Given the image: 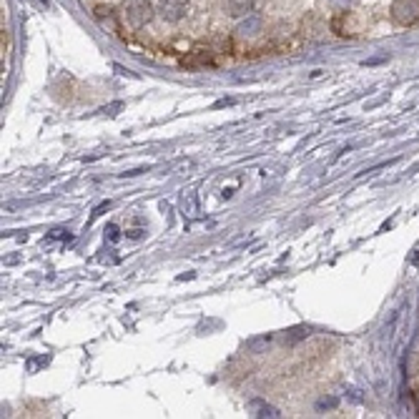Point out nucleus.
I'll use <instances>...</instances> for the list:
<instances>
[{"mask_svg": "<svg viewBox=\"0 0 419 419\" xmlns=\"http://www.w3.org/2000/svg\"><path fill=\"white\" fill-rule=\"evenodd\" d=\"M389 15L397 26H414L419 20V0H394Z\"/></svg>", "mask_w": 419, "mask_h": 419, "instance_id": "f03ea898", "label": "nucleus"}, {"mask_svg": "<svg viewBox=\"0 0 419 419\" xmlns=\"http://www.w3.org/2000/svg\"><path fill=\"white\" fill-rule=\"evenodd\" d=\"M251 409H254V417H279V409H274V407H268V404H262V402H254Z\"/></svg>", "mask_w": 419, "mask_h": 419, "instance_id": "39448f33", "label": "nucleus"}, {"mask_svg": "<svg viewBox=\"0 0 419 419\" xmlns=\"http://www.w3.org/2000/svg\"><path fill=\"white\" fill-rule=\"evenodd\" d=\"M414 407H417V412H419V392H414Z\"/></svg>", "mask_w": 419, "mask_h": 419, "instance_id": "423d86ee", "label": "nucleus"}, {"mask_svg": "<svg viewBox=\"0 0 419 419\" xmlns=\"http://www.w3.org/2000/svg\"><path fill=\"white\" fill-rule=\"evenodd\" d=\"M156 15V8L148 3V0H128L126 3V18L133 28H144L148 26Z\"/></svg>", "mask_w": 419, "mask_h": 419, "instance_id": "f257e3e1", "label": "nucleus"}, {"mask_svg": "<svg viewBox=\"0 0 419 419\" xmlns=\"http://www.w3.org/2000/svg\"><path fill=\"white\" fill-rule=\"evenodd\" d=\"M256 0H223V13L231 18H249Z\"/></svg>", "mask_w": 419, "mask_h": 419, "instance_id": "20e7f679", "label": "nucleus"}, {"mask_svg": "<svg viewBox=\"0 0 419 419\" xmlns=\"http://www.w3.org/2000/svg\"><path fill=\"white\" fill-rule=\"evenodd\" d=\"M191 0H158L156 13L166 20V23H181L189 15Z\"/></svg>", "mask_w": 419, "mask_h": 419, "instance_id": "7ed1b4c3", "label": "nucleus"}]
</instances>
